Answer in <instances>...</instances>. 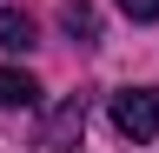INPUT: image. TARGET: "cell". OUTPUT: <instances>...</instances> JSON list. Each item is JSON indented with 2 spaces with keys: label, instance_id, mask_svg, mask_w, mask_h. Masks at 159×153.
Wrapping results in <instances>:
<instances>
[{
  "label": "cell",
  "instance_id": "cell-5",
  "mask_svg": "<svg viewBox=\"0 0 159 153\" xmlns=\"http://www.w3.org/2000/svg\"><path fill=\"white\" fill-rule=\"evenodd\" d=\"M60 27H66L80 47H93V40H99V13L86 7V0H66V7H60Z\"/></svg>",
  "mask_w": 159,
  "mask_h": 153
},
{
  "label": "cell",
  "instance_id": "cell-4",
  "mask_svg": "<svg viewBox=\"0 0 159 153\" xmlns=\"http://www.w3.org/2000/svg\"><path fill=\"white\" fill-rule=\"evenodd\" d=\"M0 47L7 53H27L33 47V13L27 7H0Z\"/></svg>",
  "mask_w": 159,
  "mask_h": 153
},
{
  "label": "cell",
  "instance_id": "cell-2",
  "mask_svg": "<svg viewBox=\"0 0 159 153\" xmlns=\"http://www.w3.org/2000/svg\"><path fill=\"white\" fill-rule=\"evenodd\" d=\"M80 140H86V93H66L33 133V153H80Z\"/></svg>",
  "mask_w": 159,
  "mask_h": 153
},
{
  "label": "cell",
  "instance_id": "cell-6",
  "mask_svg": "<svg viewBox=\"0 0 159 153\" xmlns=\"http://www.w3.org/2000/svg\"><path fill=\"white\" fill-rule=\"evenodd\" d=\"M126 7V20H159V0H119Z\"/></svg>",
  "mask_w": 159,
  "mask_h": 153
},
{
  "label": "cell",
  "instance_id": "cell-3",
  "mask_svg": "<svg viewBox=\"0 0 159 153\" xmlns=\"http://www.w3.org/2000/svg\"><path fill=\"white\" fill-rule=\"evenodd\" d=\"M0 107L33 113V107H40V80H33V73H20V67H0Z\"/></svg>",
  "mask_w": 159,
  "mask_h": 153
},
{
  "label": "cell",
  "instance_id": "cell-1",
  "mask_svg": "<svg viewBox=\"0 0 159 153\" xmlns=\"http://www.w3.org/2000/svg\"><path fill=\"white\" fill-rule=\"evenodd\" d=\"M113 127H119V140H133V146L159 140V87H126V93H113Z\"/></svg>",
  "mask_w": 159,
  "mask_h": 153
}]
</instances>
